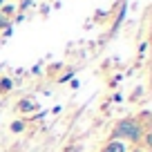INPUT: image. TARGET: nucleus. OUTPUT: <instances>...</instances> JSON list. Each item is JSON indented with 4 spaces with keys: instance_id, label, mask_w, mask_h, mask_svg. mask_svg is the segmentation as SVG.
I'll return each instance as SVG.
<instances>
[{
    "instance_id": "20e7f679",
    "label": "nucleus",
    "mask_w": 152,
    "mask_h": 152,
    "mask_svg": "<svg viewBox=\"0 0 152 152\" xmlns=\"http://www.w3.org/2000/svg\"><path fill=\"white\" fill-rule=\"evenodd\" d=\"M11 85H14V83H11V78H2V81H0V92L11 90Z\"/></svg>"
},
{
    "instance_id": "39448f33",
    "label": "nucleus",
    "mask_w": 152,
    "mask_h": 152,
    "mask_svg": "<svg viewBox=\"0 0 152 152\" xmlns=\"http://www.w3.org/2000/svg\"><path fill=\"white\" fill-rule=\"evenodd\" d=\"M23 130H25V123H23V121H16V123H11V132L18 134V132H23Z\"/></svg>"
},
{
    "instance_id": "6e6552de",
    "label": "nucleus",
    "mask_w": 152,
    "mask_h": 152,
    "mask_svg": "<svg viewBox=\"0 0 152 152\" xmlns=\"http://www.w3.org/2000/svg\"><path fill=\"white\" fill-rule=\"evenodd\" d=\"M2 5H5V0H0V7H2Z\"/></svg>"
},
{
    "instance_id": "f257e3e1",
    "label": "nucleus",
    "mask_w": 152,
    "mask_h": 152,
    "mask_svg": "<svg viewBox=\"0 0 152 152\" xmlns=\"http://www.w3.org/2000/svg\"><path fill=\"white\" fill-rule=\"evenodd\" d=\"M141 137H143V125L137 119H123L112 130V139H119L125 143H139Z\"/></svg>"
},
{
    "instance_id": "423d86ee",
    "label": "nucleus",
    "mask_w": 152,
    "mask_h": 152,
    "mask_svg": "<svg viewBox=\"0 0 152 152\" xmlns=\"http://www.w3.org/2000/svg\"><path fill=\"white\" fill-rule=\"evenodd\" d=\"M0 27L9 29V18H7V16H2V14H0Z\"/></svg>"
},
{
    "instance_id": "7ed1b4c3",
    "label": "nucleus",
    "mask_w": 152,
    "mask_h": 152,
    "mask_svg": "<svg viewBox=\"0 0 152 152\" xmlns=\"http://www.w3.org/2000/svg\"><path fill=\"white\" fill-rule=\"evenodd\" d=\"M18 110L20 112H34V110H36V103H34V101H20L18 103Z\"/></svg>"
},
{
    "instance_id": "0eeeda50",
    "label": "nucleus",
    "mask_w": 152,
    "mask_h": 152,
    "mask_svg": "<svg viewBox=\"0 0 152 152\" xmlns=\"http://www.w3.org/2000/svg\"><path fill=\"white\" fill-rule=\"evenodd\" d=\"M145 49H148V43H141V47H139V52H141V54H145Z\"/></svg>"
},
{
    "instance_id": "f03ea898",
    "label": "nucleus",
    "mask_w": 152,
    "mask_h": 152,
    "mask_svg": "<svg viewBox=\"0 0 152 152\" xmlns=\"http://www.w3.org/2000/svg\"><path fill=\"white\" fill-rule=\"evenodd\" d=\"M101 152H130V145L125 141H119V139H110Z\"/></svg>"
}]
</instances>
